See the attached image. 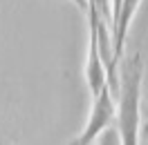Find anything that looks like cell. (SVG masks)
I'll return each mask as SVG.
<instances>
[{
    "instance_id": "cell-5",
    "label": "cell",
    "mask_w": 148,
    "mask_h": 145,
    "mask_svg": "<svg viewBox=\"0 0 148 145\" xmlns=\"http://www.w3.org/2000/svg\"><path fill=\"white\" fill-rule=\"evenodd\" d=\"M90 5L97 9V16H99L101 22H106V25L110 22L112 25V5H110V0H90Z\"/></svg>"
},
{
    "instance_id": "cell-3",
    "label": "cell",
    "mask_w": 148,
    "mask_h": 145,
    "mask_svg": "<svg viewBox=\"0 0 148 145\" xmlns=\"http://www.w3.org/2000/svg\"><path fill=\"white\" fill-rule=\"evenodd\" d=\"M97 9L90 5L88 9V25H90V45H88V60H85V83L92 96H97L103 87L108 85V74H106V65H103L101 51H99V38H97Z\"/></svg>"
},
{
    "instance_id": "cell-2",
    "label": "cell",
    "mask_w": 148,
    "mask_h": 145,
    "mask_svg": "<svg viewBox=\"0 0 148 145\" xmlns=\"http://www.w3.org/2000/svg\"><path fill=\"white\" fill-rule=\"evenodd\" d=\"M117 116V103H114V94L110 87H103L97 96H92V114L88 118V125L83 127V132L76 136L74 141L67 145H94V141L99 138L106 127H110Z\"/></svg>"
},
{
    "instance_id": "cell-6",
    "label": "cell",
    "mask_w": 148,
    "mask_h": 145,
    "mask_svg": "<svg viewBox=\"0 0 148 145\" xmlns=\"http://www.w3.org/2000/svg\"><path fill=\"white\" fill-rule=\"evenodd\" d=\"M139 145H148V114L139 123Z\"/></svg>"
},
{
    "instance_id": "cell-1",
    "label": "cell",
    "mask_w": 148,
    "mask_h": 145,
    "mask_svg": "<svg viewBox=\"0 0 148 145\" xmlns=\"http://www.w3.org/2000/svg\"><path fill=\"white\" fill-rule=\"evenodd\" d=\"M141 81H144V56L132 54L123 60L117 85V116L114 125L121 145H139V123H141Z\"/></svg>"
},
{
    "instance_id": "cell-4",
    "label": "cell",
    "mask_w": 148,
    "mask_h": 145,
    "mask_svg": "<svg viewBox=\"0 0 148 145\" xmlns=\"http://www.w3.org/2000/svg\"><path fill=\"white\" fill-rule=\"evenodd\" d=\"M139 2L141 0H123L121 9H119V16L114 20V25H112V67L114 69H117V65L123 58V43H126L130 22H132V16L137 11Z\"/></svg>"
}]
</instances>
